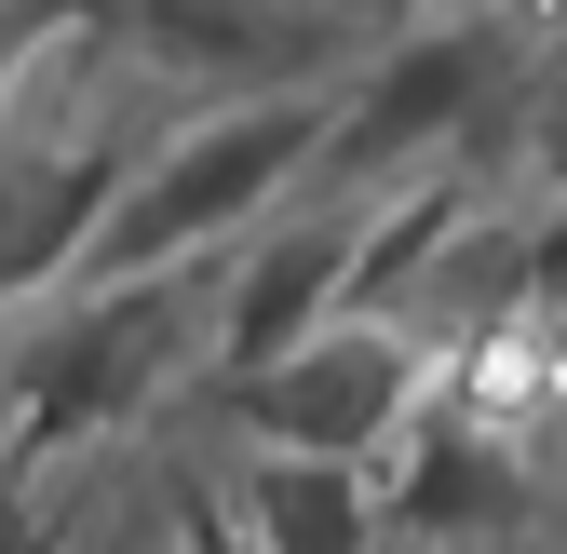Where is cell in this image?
<instances>
[{
    "label": "cell",
    "instance_id": "4",
    "mask_svg": "<svg viewBox=\"0 0 567 554\" xmlns=\"http://www.w3.org/2000/svg\"><path fill=\"white\" fill-rule=\"evenodd\" d=\"M419 392H433V338H419V325H324V338H298L284 366L217 379V420H230L244 447H270V460L351 473V460L405 447Z\"/></svg>",
    "mask_w": 567,
    "mask_h": 554
},
{
    "label": "cell",
    "instance_id": "2",
    "mask_svg": "<svg viewBox=\"0 0 567 554\" xmlns=\"http://www.w3.org/2000/svg\"><path fill=\"white\" fill-rule=\"evenodd\" d=\"M203 298H217L203 270L109 285V298H41V338L14 352V392H0V501H14V473L95 447L150 392H176L203 366Z\"/></svg>",
    "mask_w": 567,
    "mask_h": 554
},
{
    "label": "cell",
    "instance_id": "5",
    "mask_svg": "<svg viewBox=\"0 0 567 554\" xmlns=\"http://www.w3.org/2000/svg\"><path fill=\"white\" fill-rule=\"evenodd\" d=\"M351 217L365 203H324V217H284L217 298H203V352H217V379H257V366H284L298 338H324L338 325V270H351Z\"/></svg>",
    "mask_w": 567,
    "mask_h": 554
},
{
    "label": "cell",
    "instance_id": "6",
    "mask_svg": "<svg viewBox=\"0 0 567 554\" xmlns=\"http://www.w3.org/2000/svg\"><path fill=\"white\" fill-rule=\"evenodd\" d=\"M122 176H135L122 135H68V150H41V163H0V311L68 298V270H82L95 217L122 203Z\"/></svg>",
    "mask_w": 567,
    "mask_h": 554
},
{
    "label": "cell",
    "instance_id": "7",
    "mask_svg": "<svg viewBox=\"0 0 567 554\" xmlns=\"http://www.w3.org/2000/svg\"><path fill=\"white\" fill-rule=\"evenodd\" d=\"M135 68H217L244 95H338L351 82V14H122Z\"/></svg>",
    "mask_w": 567,
    "mask_h": 554
},
{
    "label": "cell",
    "instance_id": "13",
    "mask_svg": "<svg viewBox=\"0 0 567 554\" xmlns=\"http://www.w3.org/2000/svg\"><path fill=\"white\" fill-rule=\"evenodd\" d=\"M527 150H540V176H554V189H567V82H554V95H540V135H527Z\"/></svg>",
    "mask_w": 567,
    "mask_h": 554
},
{
    "label": "cell",
    "instance_id": "10",
    "mask_svg": "<svg viewBox=\"0 0 567 554\" xmlns=\"http://www.w3.org/2000/svg\"><path fill=\"white\" fill-rule=\"evenodd\" d=\"M514 285H527V311H567V203L514 230Z\"/></svg>",
    "mask_w": 567,
    "mask_h": 554
},
{
    "label": "cell",
    "instance_id": "3",
    "mask_svg": "<svg viewBox=\"0 0 567 554\" xmlns=\"http://www.w3.org/2000/svg\"><path fill=\"white\" fill-rule=\"evenodd\" d=\"M527 68V28L514 14H433V28H405V41H379L351 82L324 95V203H351V189H419V176H446V163H473V109L501 95Z\"/></svg>",
    "mask_w": 567,
    "mask_h": 554
},
{
    "label": "cell",
    "instance_id": "9",
    "mask_svg": "<svg viewBox=\"0 0 567 554\" xmlns=\"http://www.w3.org/2000/svg\"><path fill=\"white\" fill-rule=\"evenodd\" d=\"M230 527H244V554H379V488L311 473V460H244Z\"/></svg>",
    "mask_w": 567,
    "mask_h": 554
},
{
    "label": "cell",
    "instance_id": "12",
    "mask_svg": "<svg viewBox=\"0 0 567 554\" xmlns=\"http://www.w3.org/2000/svg\"><path fill=\"white\" fill-rule=\"evenodd\" d=\"M176 554H244V527H230L217 488H176Z\"/></svg>",
    "mask_w": 567,
    "mask_h": 554
},
{
    "label": "cell",
    "instance_id": "1",
    "mask_svg": "<svg viewBox=\"0 0 567 554\" xmlns=\"http://www.w3.org/2000/svg\"><path fill=\"white\" fill-rule=\"evenodd\" d=\"M311 163H324V95H230V109H203L189 135H163V163L122 176V203L95 217L82 270H68V298L189 270L217 230H257L284 189H311Z\"/></svg>",
    "mask_w": 567,
    "mask_h": 554
},
{
    "label": "cell",
    "instance_id": "11",
    "mask_svg": "<svg viewBox=\"0 0 567 554\" xmlns=\"http://www.w3.org/2000/svg\"><path fill=\"white\" fill-rule=\"evenodd\" d=\"M0 554H82V527H68V514H41V501L14 488V501H0Z\"/></svg>",
    "mask_w": 567,
    "mask_h": 554
},
{
    "label": "cell",
    "instance_id": "8",
    "mask_svg": "<svg viewBox=\"0 0 567 554\" xmlns=\"http://www.w3.org/2000/svg\"><path fill=\"white\" fill-rule=\"evenodd\" d=\"M392 527L419 541H460V527H514L527 514V473H514V433L473 420V406H446V420H405V473L379 488Z\"/></svg>",
    "mask_w": 567,
    "mask_h": 554
}]
</instances>
